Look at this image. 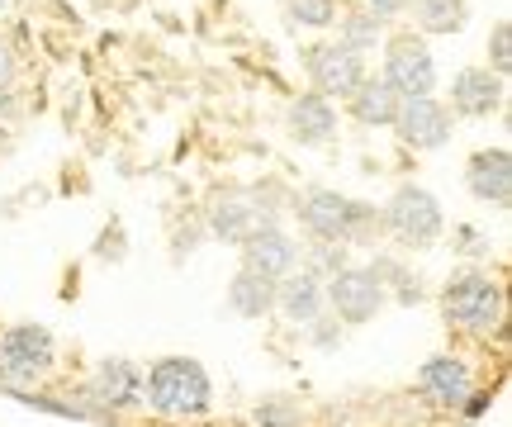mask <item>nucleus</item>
<instances>
[{"mask_svg": "<svg viewBox=\"0 0 512 427\" xmlns=\"http://www.w3.org/2000/svg\"><path fill=\"white\" fill-rule=\"evenodd\" d=\"M147 394L162 413H204L209 409V375L190 356H166L147 375Z\"/></svg>", "mask_w": 512, "mask_h": 427, "instance_id": "nucleus-1", "label": "nucleus"}, {"mask_svg": "<svg viewBox=\"0 0 512 427\" xmlns=\"http://www.w3.org/2000/svg\"><path fill=\"white\" fill-rule=\"evenodd\" d=\"M384 81L408 100V95H432L437 86V62L422 48L418 38H394L389 57H384Z\"/></svg>", "mask_w": 512, "mask_h": 427, "instance_id": "nucleus-2", "label": "nucleus"}, {"mask_svg": "<svg viewBox=\"0 0 512 427\" xmlns=\"http://www.w3.org/2000/svg\"><path fill=\"white\" fill-rule=\"evenodd\" d=\"M328 299H332V309L347 318V323H366V318L380 314V304H384L380 276H375V271H361V266H347V271H337V276H332Z\"/></svg>", "mask_w": 512, "mask_h": 427, "instance_id": "nucleus-3", "label": "nucleus"}, {"mask_svg": "<svg viewBox=\"0 0 512 427\" xmlns=\"http://www.w3.org/2000/svg\"><path fill=\"white\" fill-rule=\"evenodd\" d=\"M394 129L408 148H441L451 138V114L441 110L432 95H408L394 114Z\"/></svg>", "mask_w": 512, "mask_h": 427, "instance_id": "nucleus-4", "label": "nucleus"}, {"mask_svg": "<svg viewBox=\"0 0 512 427\" xmlns=\"http://www.w3.org/2000/svg\"><path fill=\"white\" fill-rule=\"evenodd\" d=\"M389 228L403 242H432L441 233V205L422 186H403L389 200Z\"/></svg>", "mask_w": 512, "mask_h": 427, "instance_id": "nucleus-5", "label": "nucleus"}, {"mask_svg": "<svg viewBox=\"0 0 512 427\" xmlns=\"http://www.w3.org/2000/svg\"><path fill=\"white\" fill-rule=\"evenodd\" d=\"M446 314L465 328H494L498 323V285L489 276H460L446 290Z\"/></svg>", "mask_w": 512, "mask_h": 427, "instance_id": "nucleus-6", "label": "nucleus"}, {"mask_svg": "<svg viewBox=\"0 0 512 427\" xmlns=\"http://www.w3.org/2000/svg\"><path fill=\"white\" fill-rule=\"evenodd\" d=\"M0 366L10 375H34L53 366V333L38 323H19L0 337Z\"/></svg>", "mask_w": 512, "mask_h": 427, "instance_id": "nucleus-7", "label": "nucleus"}, {"mask_svg": "<svg viewBox=\"0 0 512 427\" xmlns=\"http://www.w3.org/2000/svg\"><path fill=\"white\" fill-rule=\"evenodd\" d=\"M299 214H304V223H309V233H318V238H328V242L351 238L356 223L366 219V209L342 200V195H332V190H313Z\"/></svg>", "mask_w": 512, "mask_h": 427, "instance_id": "nucleus-8", "label": "nucleus"}, {"mask_svg": "<svg viewBox=\"0 0 512 427\" xmlns=\"http://www.w3.org/2000/svg\"><path fill=\"white\" fill-rule=\"evenodd\" d=\"M309 67L318 81V95H356V86L366 81V67L351 48H318Z\"/></svg>", "mask_w": 512, "mask_h": 427, "instance_id": "nucleus-9", "label": "nucleus"}, {"mask_svg": "<svg viewBox=\"0 0 512 427\" xmlns=\"http://www.w3.org/2000/svg\"><path fill=\"white\" fill-rule=\"evenodd\" d=\"M470 190H475V200L484 205H508L512 195V157L503 148L494 152H475L470 157Z\"/></svg>", "mask_w": 512, "mask_h": 427, "instance_id": "nucleus-10", "label": "nucleus"}, {"mask_svg": "<svg viewBox=\"0 0 512 427\" xmlns=\"http://www.w3.org/2000/svg\"><path fill=\"white\" fill-rule=\"evenodd\" d=\"M451 100H456L460 114H494L503 105V76L498 72H484V67H470V72L456 76V86H451Z\"/></svg>", "mask_w": 512, "mask_h": 427, "instance_id": "nucleus-11", "label": "nucleus"}, {"mask_svg": "<svg viewBox=\"0 0 512 427\" xmlns=\"http://www.w3.org/2000/svg\"><path fill=\"white\" fill-rule=\"evenodd\" d=\"M242 252H247V271H261V276H285L294 266V257H299V247H294L280 228H261V233H252V238L242 242Z\"/></svg>", "mask_w": 512, "mask_h": 427, "instance_id": "nucleus-12", "label": "nucleus"}, {"mask_svg": "<svg viewBox=\"0 0 512 427\" xmlns=\"http://www.w3.org/2000/svg\"><path fill=\"white\" fill-rule=\"evenodd\" d=\"M209 223H214V233H219V238L247 242L252 233H261V228H266L271 219H266V214H261V209H256L247 195H223L219 205L209 209Z\"/></svg>", "mask_w": 512, "mask_h": 427, "instance_id": "nucleus-13", "label": "nucleus"}, {"mask_svg": "<svg viewBox=\"0 0 512 427\" xmlns=\"http://www.w3.org/2000/svg\"><path fill=\"white\" fill-rule=\"evenodd\" d=\"M422 390L432 394V399H441V404L470 399V371H465V361H456V356L427 361V366H422Z\"/></svg>", "mask_w": 512, "mask_h": 427, "instance_id": "nucleus-14", "label": "nucleus"}, {"mask_svg": "<svg viewBox=\"0 0 512 427\" xmlns=\"http://www.w3.org/2000/svg\"><path fill=\"white\" fill-rule=\"evenodd\" d=\"M294 124V138L299 143H328L332 133H337V110L328 105V95H304L290 114Z\"/></svg>", "mask_w": 512, "mask_h": 427, "instance_id": "nucleus-15", "label": "nucleus"}, {"mask_svg": "<svg viewBox=\"0 0 512 427\" xmlns=\"http://www.w3.org/2000/svg\"><path fill=\"white\" fill-rule=\"evenodd\" d=\"M275 304L285 309V318L290 323H313L318 318V309H323V285H318V276H290L280 290H275Z\"/></svg>", "mask_w": 512, "mask_h": 427, "instance_id": "nucleus-16", "label": "nucleus"}, {"mask_svg": "<svg viewBox=\"0 0 512 427\" xmlns=\"http://www.w3.org/2000/svg\"><path fill=\"white\" fill-rule=\"evenodd\" d=\"M399 105H403V95L389 81H361L356 95H351V110H356L361 124H394Z\"/></svg>", "mask_w": 512, "mask_h": 427, "instance_id": "nucleus-17", "label": "nucleus"}, {"mask_svg": "<svg viewBox=\"0 0 512 427\" xmlns=\"http://www.w3.org/2000/svg\"><path fill=\"white\" fill-rule=\"evenodd\" d=\"M228 299H233V309H238V314L266 318L275 309V285H271V276H261V271H242V276L233 280Z\"/></svg>", "mask_w": 512, "mask_h": 427, "instance_id": "nucleus-18", "label": "nucleus"}, {"mask_svg": "<svg viewBox=\"0 0 512 427\" xmlns=\"http://www.w3.org/2000/svg\"><path fill=\"white\" fill-rule=\"evenodd\" d=\"M138 385H143V375L133 371L128 361H105V366H100V380H95V399H100V404H133V399H138Z\"/></svg>", "mask_w": 512, "mask_h": 427, "instance_id": "nucleus-19", "label": "nucleus"}, {"mask_svg": "<svg viewBox=\"0 0 512 427\" xmlns=\"http://www.w3.org/2000/svg\"><path fill=\"white\" fill-rule=\"evenodd\" d=\"M418 19L427 34H456L465 24V0H418Z\"/></svg>", "mask_w": 512, "mask_h": 427, "instance_id": "nucleus-20", "label": "nucleus"}, {"mask_svg": "<svg viewBox=\"0 0 512 427\" xmlns=\"http://www.w3.org/2000/svg\"><path fill=\"white\" fill-rule=\"evenodd\" d=\"M285 5H290V19L309 24V29H328L332 19H337V5H332V0H285Z\"/></svg>", "mask_w": 512, "mask_h": 427, "instance_id": "nucleus-21", "label": "nucleus"}, {"mask_svg": "<svg viewBox=\"0 0 512 427\" xmlns=\"http://www.w3.org/2000/svg\"><path fill=\"white\" fill-rule=\"evenodd\" d=\"M342 34H347V43H342V48L361 53V48H370V43L380 38V19H375V15H351Z\"/></svg>", "mask_w": 512, "mask_h": 427, "instance_id": "nucleus-22", "label": "nucleus"}, {"mask_svg": "<svg viewBox=\"0 0 512 427\" xmlns=\"http://www.w3.org/2000/svg\"><path fill=\"white\" fill-rule=\"evenodd\" d=\"M494 72H512V29L508 24H498L494 29Z\"/></svg>", "mask_w": 512, "mask_h": 427, "instance_id": "nucleus-23", "label": "nucleus"}, {"mask_svg": "<svg viewBox=\"0 0 512 427\" xmlns=\"http://www.w3.org/2000/svg\"><path fill=\"white\" fill-rule=\"evenodd\" d=\"M366 5H370V15L375 19H394V15H403L408 0H366Z\"/></svg>", "mask_w": 512, "mask_h": 427, "instance_id": "nucleus-24", "label": "nucleus"}, {"mask_svg": "<svg viewBox=\"0 0 512 427\" xmlns=\"http://www.w3.org/2000/svg\"><path fill=\"white\" fill-rule=\"evenodd\" d=\"M294 409H261V427H290Z\"/></svg>", "mask_w": 512, "mask_h": 427, "instance_id": "nucleus-25", "label": "nucleus"}, {"mask_svg": "<svg viewBox=\"0 0 512 427\" xmlns=\"http://www.w3.org/2000/svg\"><path fill=\"white\" fill-rule=\"evenodd\" d=\"M10 76H15V57H10V48L0 43V91L10 86Z\"/></svg>", "mask_w": 512, "mask_h": 427, "instance_id": "nucleus-26", "label": "nucleus"}, {"mask_svg": "<svg viewBox=\"0 0 512 427\" xmlns=\"http://www.w3.org/2000/svg\"><path fill=\"white\" fill-rule=\"evenodd\" d=\"M0 114H10V100H5V95H0Z\"/></svg>", "mask_w": 512, "mask_h": 427, "instance_id": "nucleus-27", "label": "nucleus"}]
</instances>
